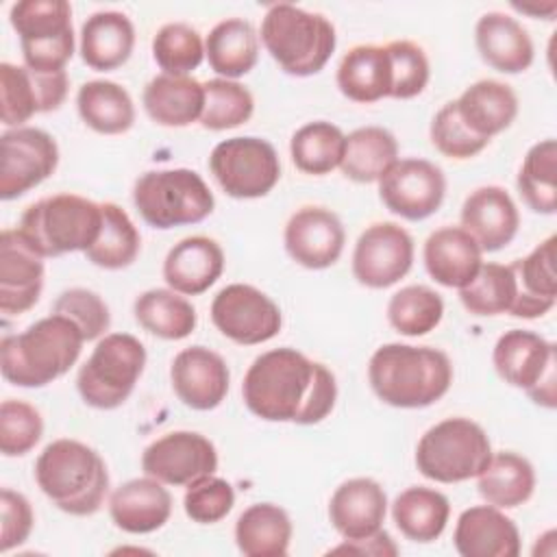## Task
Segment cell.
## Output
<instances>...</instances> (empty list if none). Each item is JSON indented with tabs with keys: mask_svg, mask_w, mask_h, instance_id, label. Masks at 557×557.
Masks as SVG:
<instances>
[{
	"mask_svg": "<svg viewBox=\"0 0 557 557\" xmlns=\"http://www.w3.org/2000/svg\"><path fill=\"white\" fill-rule=\"evenodd\" d=\"M261 41L285 74L311 76L326 65L337 37L324 15L278 2L263 15Z\"/></svg>",
	"mask_w": 557,
	"mask_h": 557,
	"instance_id": "5b68a950",
	"label": "cell"
},
{
	"mask_svg": "<svg viewBox=\"0 0 557 557\" xmlns=\"http://www.w3.org/2000/svg\"><path fill=\"white\" fill-rule=\"evenodd\" d=\"M52 313L70 318L81 329L85 342L107 335L111 324V313L107 302L96 292L85 287H72L61 292L59 298L54 300Z\"/></svg>",
	"mask_w": 557,
	"mask_h": 557,
	"instance_id": "f907efd6",
	"label": "cell"
},
{
	"mask_svg": "<svg viewBox=\"0 0 557 557\" xmlns=\"http://www.w3.org/2000/svg\"><path fill=\"white\" fill-rule=\"evenodd\" d=\"M357 553V555H379V557H385V555H396L398 548L396 544L392 542V537L385 533V531H376L374 535L370 537H363V540H344L342 546L333 548L331 553Z\"/></svg>",
	"mask_w": 557,
	"mask_h": 557,
	"instance_id": "11a10c76",
	"label": "cell"
},
{
	"mask_svg": "<svg viewBox=\"0 0 557 557\" xmlns=\"http://www.w3.org/2000/svg\"><path fill=\"white\" fill-rule=\"evenodd\" d=\"M85 337L65 315L50 313L0 344L2 376L17 387H44L63 376L81 357Z\"/></svg>",
	"mask_w": 557,
	"mask_h": 557,
	"instance_id": "3957f363",
	"label": "cell"
},
{
	"mask_svg": "<svg viewBox=\"0 0 557 557\" xmlns=\"http://www.w3.org/2000/svg\"><path fill=\"white\" fill-rule=\"evenodd\" d=\"M474 39L481 59L503 74H520L533 63L535 50L527 28L507 13L490 11L481 15Z\"/></svg>",
	"mask_w": 557,
	"mask_h": 557,
	"instance_id": "f1b7e54d",
	"label": "cell"
},
{
	"mask_svg": "<svg viewBox=\"0 0 557 557\" xmlns=\"http://www.w3.org/2000/svg\"><path fill=\"white\" fill-rule=\"evenodd\" d=\"M141 248V237L128 213L115 202H102V228L98 239L85 250L87 261L104 270L128 268Z\"/></svg>",
	"mask_w": 557,
	"mask_h": 557,
	"instance_id": "b9f144b4",
	"label": "cell"
},
{
	"mask_svg": "<svg viewBox=\"0 0 557 557\" xmlns=\"http://www.w3.org/2000/svg\"><path fill=\"white\" fill-rule=\"evenodd\" d=\"M520 226V213L507 189L485 185L474 189L461 207V228L468 231L483 252H496L511 244Z\"/></svg>",
	"mask_w": 557,
	"mask_h": 557,
	"instance_id": "7402d4cb",
	"label": "cell"
},
{
	"mask_svg": "<svg viewBox=\"0 0 557 557\" xmlns=\"http://www.w3.org/2000/svg\"><path fill=\"white\" fill-rule=\"evenodd\" d=\"M109 513L113 524L126 533H152L170 520L172 496L161 481L146 474L122 483L111 494Z\"/></svg>",
	"mask_w": 557,
	"mask_h": 557,
	"instance_id": "d4e9b609",
	"label": "cell"
},
{
	"mask_svg": "<svg viewBox=\"0 0 557 557\" xmlns=\"http://www.w3.org/2000/svg\"><path fill=\"white\" fill-rule=\"evenodd\" d=\"M450 503L448 498L424 485H413L400 492L392 505V518L398 531L411 542H433L437 540L448 522Z\"/></svg>",
	"mask_w": 557,
	"mask_h": 557,
	"instance_id": "8d00e7d4",
	"label": "cell"
},
{
	"mask_svg": "<svg viewBox=\"0 0 557 557\" xmlns=\"http://www.w3.org/2000/svg\"><path fill=\"white\" fill-rule=\"evenodd\" d=\"M133 313L137 324L161 339H183L196 329L194 305L174 289H148L135 298Z\"/></svg>",
	"mask_w": 557,
	"mask_h": 557,
	"instance_id": "ab89813d",
	"label": "cell"
},
{
	"mask_svg": "<svg viewBox=\"0 0 557 557\" xmlns=\"http://www.w3.org/2000/svg\"><path fill=\"white\" fill-rule=\"evenodd\" d=\"M372 392L389 407L422 409L437 403L453 383V363L431 346L383 344L368 363Z\"/></svg>",
	"mask_w": 557,
	"mask_h": 557,
	"instance_id": "7a4b0ae2",
	"label": "cell"
},
{
	"mask_svg": "<svg viewBox=\"0 0 557 557\" xmlns=\"http://www.w3.org/2000/svg\"><path fill=\"white\" fill-rule=\"evenodd\" d=\"M152 57L163 74L187 76L205 59V44L196 28L183 22L161 26L152 39Z\"/></svg>",
	"mask_w": 557,
	"mask_h": 557,
	"instance_id": "7dc6e473",
	"label": "cell"
},
{
	"mask_svg": "<svg viewBox=\"0 0 557 557\" xmlns=\"http://www.w3.org/2000/svg\"><path fill=\"white\" fill-rule=\"evenodd\" d=\"M459 117L479 137L492 139L511 126L518 115V98L507 83L483 78L463 89L455 100Z\"/></svg>",
	"mask_w": 557,
	"mask_h": 557,
	"instance_id": "f546056e",
	"label": "cell"
},
{
	"mask_svg": "<svg viewBox=\"0 0 557 557\" xmlns=\"http://www.w3.org/2000/svg\"><path fill=\"white\" fill-rule=\"evenodd\" d=\"M498 376L524 389L533 403L555 409L557 405V357L555 344L524 329L503 333L492 352Z\"/></svg>",
	"mask_w": 557,
	"mask_h": 557,
	"instance_id": "8fae6325",
	"label": "cell"
},
{
	"mask_svg": "<svg viewBox=\"0 0 557 557\" xmlns=\"http://www.w3.org/2000/svg\"><path fill=\"white\" fill-rule=\"evenodd\" d=\"M242 396L261 420L318 424L335 407L337 383L324 363L283 346L261 352L250 363Z\"/></svg>",
	"mask_w": 557,
	"mask_h": 557,
	"instance_id": "6da1fadb",
	"label": "cell"
},
{
	"mask_svg": "<svg viewBox=\"0 0 557 557\" xmlns=\"http://www.w3.org/2000/svg\"><path fill=\"white\" fill-rule=\"evenodd\" d=\"M11 26L20 37L24 65L61 72L74 54L72 7L65 0H22L11 7Z\"/></svg>",
	"mask_w": 557,
	"mask_h": 557,
	"instance_id": "30bf717a",
	"label": "cell"
},
{
	"mask_svg": "<svg viewBox=\"0 0 557 557\" xmlns=\"http://www.w3.org/2000/svg\"><path fill=\"white\" fill-rule=\"evenodd\" d=\"M0 198L13 200L44 183L59 165V146L41 128L17 126L0 137Z\"/></svg>",
	"mask_w": 557,
	"mask_h": 557,
	"instance_id": "5bb4252c",
	"label": "cell"
},
{
	"mask_svg": "<svg viewBox=\"0 0 557 557\" xmlns=\"http://www.w3.org/2000/svg\"><path fill=\"white\" fill-rule=\"evenodd\" d=\"M522 200L535 213L553 215L557 211V141L542 139L533 144L516 178Z\"/></svg>",
	"mask_w": 557,
	"mask_h": 557,
	"instance_id": "7bdbcfd3",
	"label": "cell"
},
{
	"mask_svg": "<svg viewBox=\"0 0 557 557\" xmlns=\"http://www.w3.org/2000/svg\"><path fill=\"white\" fill-rule=\"evenodd\" d=\"M211 320L224 337L242 346L272 339L283 324L278 305L268 294L246 283H231L213 296Z\"/></svg>",
	"mask_w": 557,
	"mask_h": 557,
	"instance_id": "4fadbf2b",
	"label": "cell"
},
{
	"mask_svg": "<svg viewBox=\"0 0 557 557\" xmlns=\"http://www.w3.org/2000/svg\"><path fill=\"white\" fill-rule=\"evenodd\" d=\"M39 490L70 516H91L109 492L104 459L87 444L70 437L50 442L35 461Z\"/></svg>",
	"mask_w": 557,
	"mask_h": 557,
	"instance_id": "277c9868",
	"label": "cell"
},
{
	"mask_svg": "<svg viewBox=\"0 0 557 557\" xmlns=\"http://www.w3.org/2000/svg\"><path fill=\"white\" fill-rule=\"evenodd\" d=\"M67 74L37 72L28 65L0 63V109L2 124L22 126L35 113L57 111L67 96Z\"/></svg>",
	"mask_w": 557,
	"mask_h": 557,
	"instance_id": "ac0fdd59",
	"label": "cell"
},
{
	"mask_svg": "<svg viewBox=\"0 0 557 557\" xmlns=\"http://www.w3.org/2000/svg\"><path fill=\"white\" fill-rule=\"evenodd\" d=\"M205 57L220 78L235 81L248 74L259 57V37L250 22L228 17L218 22L205 41Z\"/></svg>",
	"mask_w": 557,
	"mask_h": 557,
	"instance_id": "836d02e7",
	"label": "cell"
},
{
	"mask_svg": "<svg viewBox=\"0 0 557 557\" xmlns=\"http://www.w3.org/2000/svg\"><path fill=\"white\" fill-rule=\"evenodd\" d=\"M102 205L76 196L54 194L33 202L20 218V235L39 257H61L87 250L100 235Z\"/></svg>",
	"mask_w": 557,
	"mask_h": 557,
	"instance_id": "8992f818",
	"label": "cell"
},
{
	"mask_svg": "<svg viewBox=\"0 0 557 557\" xmlns=\"http://www.w3.org/2000/svg\"><path fill=\"white\" fill-rule=\"evenodd\" d=\"M398 161V141L383 126H361L346 135L339 170L355 183H374Z\"/></svg>",
	"mask_w": 557,
	"mask_h": 557,
	"instance_id": "f35d334b",
	"label": "cell"
},
{
	"mask_svg": "<svg viewBox=\"0 0 557 557\" xmlns=\"http://www.w3.org/2000/svg\"><path fill=\"white\" fill-rule=\"evenodd\" d=\"M148 117L161 126H187L200 122L205 109V87L191 76L159 74L148 81L141 96Z\"/></svg>",
	"mask_w": 557,
	"mask_h": 557,
	"instance_id": "4dcf8cb0",
	"label": "cell"
},
{
	"mask_svg": "<svg viewBox=\"0 0 557 557\" xmlns=\"http://www.w3.org/2000/svg\"><path fill=\"white\" fill-rule=\"evenodd\" d=\"M141 468L163 485L187 487L218 470V450L196 431H170L146 446Z\"/></svg>",
	"mask_w": 557,
	"mask_h": 557,
	"instance_id": "9a60e30c",
	"label": "cell"
},
{
	"mask_svg": "<svg viewBox=\"0 0 557 557\" xmlns=\"http://www.w3.org/2000/svg\"><path fill=\"white\" fill-rule=\"evenodd\" d=\"M170 381L185 407L211 411L226 398L231 374L218 352L207 346H189L174 357Z\"/></svg>",
	"mask_w": 557,
	"mask_h": 557,
	"instance_id": "ffe728a7",
	"label": "cell"
},
{
	"mask_svg": "<svg viewBox=\"0 0 557 557\" xmlns=\"http://www.w3.org/2000/svg\"><path fill=\"white\" fill-rule=\"evenodd\" d=\"M337 87L352 102H376L389 98L392 67L385 46L363 44L350 48L337 67Z\"/></svg>",
	"mask_w": 557,
	"mask_h": 557,
	"instance_id": "d6a6232c",
	"label": "cell"
},
{
	"mask_svg": "<svg viewBox=\"0 0 557 557\" xmlns=\"http://www.w3.org/2000/svg\"><path fill=\"white\" fill-rule=\"evenodd\" d=\"M0 513H2V531H0V550L9 553L11 548L24 544L33 531V509L30 503L9 487L0 492Z\"/></svg>",
	"mask_w": 557,
	"mask_h": 557,
	"instance_id": "db71d44e",
	"label": "cell"
},
{
	"mask_svg": "<svg viewBox=\"0 0 557 557\" xmlns=\"http://www.w3.org/2000/svg\"><path fill=\"white\" fill-rule=\"evenodd\" d=\"M483 265V250L461 226H442L424 242V268L444 287H466Z\"/></svg>",
	"mask_w": 557,
	"mask_h": 557,
	"instance_id": "484cf974",
	"label": "cell"
},
{
	"mask_svg": "<svg viewBox=\"0 0 557 557\" xmlns=\"http://www.w3.org/2000/svg\"><path fill=\"white\" fill-rule=\"evenodd\" d=\"M387 513L385 490L368 476H355L344 481L331 496L329 518L335 531L352 542L363 540L381 531Z\"/></svg>",
	"mask_w": 557,
	"mask_h": 557,
	"instance_id": "603a6c76",
	"label": "cell"
},
{
	"mask_svg": "<svg viewBox=\"0 0 557 557\" xmlns=\"http://www.w3.org/2000/svg\"><path fill=\"white\" fill-rule=\"evenodd\" d=\"M44 435L41 413L15 398L0 405V450L4 457H22L30 453Z\"/></svg>",
	"mask_w": 557,
	"mask_h": 557,
	"instance_id": "c3c4849f",
	"label": "cell"
},
{
	"mask_svg": "<svg viewBox=\"0 0 557 557\" xmlns=\"http://www.w3.org/2000/svg\"><path fill=\"white\" fill-rule=\"evenodd\" d=\"M413 265V239L396 222L370 224L352 250L355 278L372 289L398 283Z\"/></svg>",
	"mask_w": 557,
	"mask_h": 557,
	"instance_id": "e0dca14e",
	"label": "cell"
},
{
	"mask_svg": "<svg viewBox=\"0 0 557 557\" xmlns=\"http://www.w3.org/2000/svg\"><path fill=\"white\" fill-rule=\"evenodd\" d=\"M453 542L461 557H516L520 553L516 522L494 505L463 509L457 518Z\"/></svg>",
	"mask_w": 557,
	"mask_h": 557,
	"instance_id": "cb8c5ba5",
	"label": "cell"
},
{
	"mask_svg": "<svg viewBox=\"0 0 557 557\" xmlns=\"http://www.w3.org/2000/svg\"><path fill=\"white\" fill-rule=\"evenodd\" d=\"M81 120L100 135L126 133L135 122L131 94L113 81H87L76 96Z\"/></svg>",
	"mask_w": 557,
	"mask_h": 557,
	"instance_id": "74e56055",
	"label": "cell"
},
{
	"mask_svg": "<svg viewBox=\"0 0 557 557\" xmlns=\"http://www.w3.org/2000/svg\"><path fill=\"white\" fill-rule=\"evenodd\" d=\"M555 244L550 235L537 244L524 259L511 263L516 276V298L509 309L516 318H540L557 302V274H555Z\"/></svg>",
	"mask_w": 557,
	"mask_h": 557,
	"instance_id": "83f0119b",
	"label": "cell"
},
{
	"mask_svg": "<svg viewBox=\"0 0 557 557\" xmlns=\"http://www.w3.org/2000/svg\"><path fill=\"white\" fill-rule=\"evenodd\" d=\"M285 250L302 268H331L344 250L342 220L326 207H300L285 224Z\"/></svg>",
	"mask_w": 557,
	"mask_h": 557,
	"instance_id": "d6986e66",
	"label": "cell"
},
{
	"mask_svg": "<svg viewBox=\"0 0 557 557\" xmlns=\"http://www.w3.org/2000/svg\"><path fill=\"white\" fill-rule=\"evenodd\" d=\"M224 270L220 244L205 235H191L170 248L163 261V278L170 289L183 296L207 292Z\"/></svg>",
	"mask_w": 557,
	"mask_h": 557,
	"instance_id": "4316f807",
	"label": "cell"
},
{
	"mask_svg": "<svg viewBox=\"0 0 557 557\" xmlns=\"http://www.w3.org/2000/svg\"><path fill=\"white\" fill-rule=\"evenodd\" d=\"M476 487L487 505L513 509L533 496L535 470L522 455L509 450L492 453L487 466L476 476Z\"/></svg>",
	"mask_w": 557,
	"mask_h": 557,
	"instance_id": "d590c367",
	"label": "cell"
},
{
	"mask_svg": "<svg viewBox=\"0 0 557 557\" xmlns=\"http://www.w3.org/2000/svg\"><path fill=\"white\" fill-rule=\"evenodd\" d=\"M292 520L274 503H255L235 522V542L246 557H283L292 542Z\"/></svg>",
	"mask_w": 557,
	"mask_h": 557,
	"instance_id": "e575fe53",
	"label": "cell"
},
{
	"mask_svg": "<svg viewBox=\"0 0 557 557\" xmlns=\"http://www.w3.org/2000/svg\"><path fill=\"white\" fill-rule=\"evenodd\" d=\"M135 46V26L120 11H98L81 28V57L85 65L109 72L124 65Z\"/></svg>",
	"mask_w": 557,
	"mask_h": 557,
	"instance_id": "1f68e13d",
	"label": "cell"
},
{
	"mask_svg": "<svg viewBox=\"0 0 557 557\" xmlns=\"http://www.w3.org/2000/svg\"><path fill=\"white\" fill-rule=\"evenodd\" d=\"M389 54V67H392V89L389 98L396 100H409L422 94V89L429 83V59L424 50L407 39L392 41L385 46Z\"/></svg>",
	"mask_w": 557,
	"mask_h": 557,
	"instance_id": "681fc988",
	"label": "cell"
},
{
	"mask_svg": "<svg viewBox=\"0 0 557 557\" xmlns=\"http://www.w3.org/2000/svg\"><path fill=\"white\" fill-rule=\"evenodd\" d=\"M516 298V276L511 265L483 263L476 276L459 289L461 305L474 315L509 313Z\"/></svg>",
	"mask_w": 557,
	"mask_h": 557,
	"instance_id": "f6af8a7d",
	"label": "cell"
},
{
	"mask_svg": "<svg viewBox=\"0 0 557 557\" xmlns=\"http://www.w3.org/2000/svg\"><path fill=\"white\" fill-rule=\"evenodd\" d=\"M133 202L152 228L198 224L213 211V194L202 176L187 168L144 172L133 187Z\"/></svg>",
	"mask_w": 557,
	"mask_h": 557,
	"instance_id": "52a82bcc",
	"label": "cell"
},
{
	"mask_svg": "<svg viewBox=\"0 0 557 557\" xmlns=\"http://www.w3.org/2000/svg\"><path fill=\"white\" fill-rule=\"evenodd\" d=\"M44 287V257H39L17 228L0 235V311L26 313L37 305Z\"/></svg>",
	"mask_w": 557,
	"mask_h": 557,
	"instance_id": "44dd1931",
	"label": "cell"
},
{
	"mask_svg": "<svg viewBox=\"0 0 557 557\" xmlns=\"http://www.w3.org/2000/svg\"><path fill=\"white\" fill-rule=\"evenodd\" d=\"M446 194L444 172L426 159H398L379 178L383 205L411 222L433 215Z\"/></svg>",
	"mask_w": 557,
	"mask_h": 557,
	"instance_id": "2e32d148",
	"label": "cell"
},
{
	"mask_svg": "<svg viewBox=\"0 0 557 557\" xmlns=\"http://www.w3.org/2000/svg\"><path fill=\"white\" fill-rule=\"evenodd\" d=\"M209 168L218 185L239 200L261 198L281 178V161L274 146L261 137H231L209 154Z\"/></svg>",
	"mask_w": 557,
	"mask_h": 557,
	"instance_id": "7c38bea8",
	"label": "cell"
},
{
	"mask_svg": "<svg viewBox=\"0 0 557 557\" xmlns=\"http://www.w3.org/2000/svg\"><path fill=\"white\" fill-rule=\"evenodd\" d=\"M346 150V135L339 126L315 120L300 126L289 141V154L294 165L313 176H322L339 168Z\"/></svg>",
	"mask_w": 557,
	"mask_h": 557,
	"instance_id": "60d3db41",
	"label": "cell"
},
{
	"mask_svg": "<svg viewBox=\"0 0 557 557\" xmlns=\"http://www.w3.org/2000/svg\"><path fill=\"white\" fill-rule=\"evenodd\" d=\"M492 457V444L481 424L470 418H446L433 424L416 446V466L435 483L476 479Z\"/></svg>",
	"mask_w": 557,
	"mask_h": 557,
	"instance_id": "ba28073f",
	"label": "cell"
},
{
	"mask_svg": "<svg viewBox=\"0 0 557 557\" xmlns=\"http://www.w3.org/2000/svg\"><path fill=\"white\" fill-rule=\"evenodd\" d=\"M235 505L233 485L220 476H202L196 483L187 485L183 496V509L187 518L200 524H213L228 516Z\"/></svg>",
	"mask_w": 557,
	"mask_h": 557,
	"instance_id": "f5cc1de1",
	"label": "cell"
},
{
	"mask_svg": "<svg viewBox=\"0 0 557 557\" xmlns=\"http://www.w3.org/2000/svg\"><path fill=\"white\" fill-rule=\"evenodd\" d=\"M431 144L450 159H470L479 154L490 139L474 135L459 117L455 100L446 102L431 122Z\"/></svg>",
	"mask_w": 557,
	"mask_h": 557,
	"instance_id": "816d5d0a",
	"label": "cell"
},
{
	"mask_svg": "<svg viewBox=\"0 0 557 557\" xmlns=\"http://www.w3.org/2000/svg\"><path fill=\"white\" fill-rule=\"evenodd\" d=\"M444 315L442 296L426 285H407L398 289L387 302L389 324L407 337L426 335Z\"/></svg>",
	"mask_w": 557,
	"mask_h": 557,
	"instance_id": "ee69618b",
	"label": "cell"
},
{
	"mask_svg": "<svg viewBox=\"0 0 557 557\" xmlns=\"http://www.w3.org/2000/svg\"><path fill=\"white\" fill-rule=\"evenodd\" d=\"M146 366V348L131 333H107L81 366L76 387L94 409H115L135 389Z\"/></svg>",
	"mask_w": 557,
	"mask_h": 557,
	"instance_id": "9c48e42d",
	"label": "cell"
},
{
	"mask_svg": "<svg viewBox=\"0 0 557 557\" xmlns=\"http://www.w3.org/2000/svg\"><path fill=\"white\" fill-rule=\"evenodd\" d=\"M513 9L516 11H522V13H529L533 17H542V20H553L555 11H557V2H544V4H518L513 2Z\"/></svg>",
	"mask_w": 557,
	"mask_h": 557,
	"instance_id": "9f6ffc18",
	"label": "cell"
},
{
	"mask_svg": "<svg viewBox=\"0 0 557 557\" xmlns=\"http://www.w3.org/2000/svg\"><path fill=\"white\" fill-rule=\"evenodd\" d=\"M205 87V109L200 124L209 131H226L246 124L255 111V98L237 81L211 78L202 83Z\"/></svg>",
	"mask_w": 557,
	"mask_h": 557,
	"instance_id": "bcb514c9",
	"label": "cell"
}]
</instances>
